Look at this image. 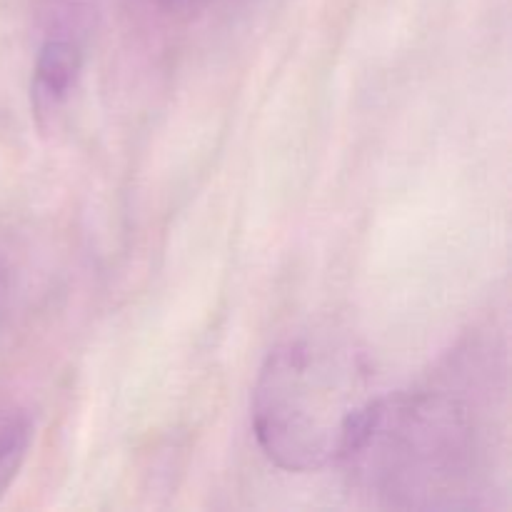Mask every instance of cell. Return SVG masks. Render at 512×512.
<instances>
[{"label": "cell", "mask_w": 512, "mask_h": 512, "mask_svg": "<svg viewBox=\"0 0 512 512\" xmlns=\"http://www.w3.org/2000/svg\"><path fill=\"white\" fill-rule=\"evenodd\" d=\"M353 355L315 340L270 353L253 390V430L278 468L310 473L343 460L378 398Z\"/></svg>", "instance_id": "6da1fadb"}, {"label": "cell", "mask_w": 512, "mask_h": 512, "mask_svg": "<svg viewBox=\"0 0 512 512\" xmlns=\"http://www.w3.org/2000/svg\"><path fill=\"white\" fill-rule=\"evenodd\" d=\"M80 68H83V53L73 38L55 35L45 40L30 83V100L38 123L58 115V110L68 103L80 78Z\"/></svg>", "instance_id": "7a4b0ae2"}, {"label": "cell", "mask_w": 512, "mask_h": 512, "mask_svg": "<svg viewBox=\"0 0 512 512\" xmlns=\"http://www.w3.org/2000/svg\"><path fill=\"white\" fill-rule=\"evenodd\" d=\"M30 448V420L18 410H0V498L18 475Z\"/></svg>", "instance_id": "3957f363"}]
</instances>
